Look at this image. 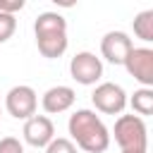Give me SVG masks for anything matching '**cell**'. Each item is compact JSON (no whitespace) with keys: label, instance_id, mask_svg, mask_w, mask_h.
<instances>
[{"label":"cell","instance_id":"obj_1","mask_svg":"<svg viewBox=\"0 0 153 153\" xmlns=\"http://www.w3.org/2000/svg\"><path fill=\"white\" fill-rule=\"evenodd\" d=\"M67 129L72 136L69 141L86 153H105L110 146V131L103 124V120L96 115V110H88V108L74 110L69 115Z\"/></svg>","mask_w":153,"mask_h":153},{"label":"cell","instance_id":"obj_2","mask_svg":"<svg viewBox=\"0 0 153 153\" xmlns=\"http://www.w3.org/2000/svg\"><path fill=\"white\" fill-rule=\"evenodd\" d=\"M33 33H36V45L38 53L48 60L62 57L67 50V22L57 12H41L33 22Z\"/></svg>","mask_w":153,"mask_h":153},{"label":"cell","instance_id":"obj_3","mask_svg":"<svg viewBox=\"0 0 153 153\" xmlns=\"http://www.w3.org/2000/svg\"><path fill=\"white\" fill-rule=\"evenodd\" d=\"M115 143L127 153H148V129L139 115H120L115 120Z\"/></svg>","mask_w":153,"mask_h":153},{"label":"cell","instance_id":"obj_4","mask_svg":"<svg viewBox=\"0 0 153 153\" xmlns=\"http://www.w3.org/2000/svg\"><path fill=\"white\" fill-rule=\"evenodd\" d=\"M91 103L98 112L103 115H122V110L127 108V93L120 84L115 81H103L93 88L91 93Z\"/></svg>","mask_w":153,"mask_h":153},{"label":"cell","instance_id":"obj_5","mask_svg":"<svg viewBox=\"0 0 153 153\" xmlns=\"http://www.w3.org/2000/svg\"><path fill=\"white\" fill-rule=\"evenodd\" d=\"M36 108H38V96L31 86L26 84H19V86H12L5 96V110L14 117V120H29L36 115Z\"/></svg>","mask_w":153,"mask_h":153},{"label":"cell","instance_id":"obj_6","mask_svg":"<svg viewBox=\"0 0 153 153\" xmlns=\"http://www.w3.org/2000/svg\"><path fill=\"white\" fill-rule=\"evenodd\" d=\"M69 74H72V79H74L76 84H81V86H93V84H98L100 76H103V62H100V57H96L93 53L81 50V53H76V55L69 60Z\"/></svg>","mask_w":153,"mask_h":153},{"label":"cell","instance_id":"obj_7","mask_svg":"<svg viewBox=\"0 0 153 153\" xmlns=\"http://www.w3.org/2000/svg\"><path fill=\"white\" fill-rule=\"evenodd\" d=\"M122 67L129 72V76H134L141 84V88L153 86V50L151 48H131Z\"/></svg>","mask_w":153,"mask_h":153},{"label":"cell","instance_id":"obj_8","mask_svg":"<svg viewBox=\"0 0 153 153\" xmlns=\"http://www.w3.org/2000/svg\"><path fill=\"white\" fill-rule=\"evenodd\" d=\"M24 141L33 148H45L53 139H55V124L48 115H33L24 122Z\"/></svg>","mask_w":153,"mask_h":153},{"label":"cell","instance_id":"obj_9","mask_svg":"<svg viewBox=\"0 0 153 153\" xmlns=\"http://www.w3.org/2000/svg\"><path fill=\"white\" fill-rule=\"evenodd\" d=\"M131 48H134V43L124 31H108L100 38V55L110 65H124Z\"/></svg>","mask_w":153,"mask_h":153},{"label":"cell","instance_id":"obj_10","mask_svg":"<svg viewBox=\"0 0 153 153\" xmlns=\"http://www.w3.org/2000/svg\"><path fill=\"white\" fill-rule=\"evenodd\" d=\"M74 100H76L74 88L60 84V86H50V88L43 93L41 105H43V110H45L48 115H60V112H67V110L74 105Z\"/></svg>","mask_w":153,"mask_h":153},{"label":"cell","instance_id":"obj_11","mask_svg":"<svg viewBox=\"0 0 153 153\" xmlns=\"http://www.w3.org/2000/svg\"><path fill=\"white\" fill-rule=\"evenodd\" d=\"M127 103L131 105V110H134L141 120L148 117V115L153 112V88H136Z\"/></svg>","mask_w":153,"mask_h":153},{"label":"cell","instance_id":"obj_12","mask_svg":"<svg viewBox=\"0 0 153 153\" xmlns=\"http://www.w3.org/2000/svg\"><path fill=\"white\" fill-rule=\"evenodd\" d=\"M134 33L143 43L153 41V10H143L134 17Z\"/></svg>","mask_w":153,"mask_h":153},{"label":"cell","instance_id":"obj_13","mask_svg":"<svg viewBox=\"0 0 153 153\" xmlns=\"http://www.w3.org/2000/svg\"><path fill=\"white\" fill-rule=\"evenodd\" d=\"M14 31H17V17L7 14V12H0V43L10 41Z\"/></svg>","mask_w":153,"mask_h":153},{"label":"cell","instance_id":"obj_14","mask_svg":"<svg viewBox=\"0 0 153 153\" xmlns=\"http://www.w3.org/2000/svg\"><path fill=\"white\" fill-rule=\"evenodd\" d=\"M45 153H76V146L69 139H65V136H55L45 146Z\"/></svg>","mask_w":153,"mask_h":153},{"label":"cell","instance_id":"obj_15","mask_svg":"<svg viewBox=\"0 0 153 153\" xmlns=\"http://www.w3.org/2000/svg\"><path fill=\"white\" fill-rule=\"evenodd\" d=\"M0 153H24V146L14 136H2L0 139Z\"/></svg>","mask_w":153,"mask_h":153},{"label":"cell","instance_id":"obj_16","mask_svg":"<svg viewBox=\"0 0 153 153\" xmlns=\"http://www.w3.org/2000/svg\"><path fill=\"white\" fill-rule=\"evenodd\" d=\"M19 10H24V0H0V12H7V14H14V12H19Z\"/></svg>","mask_w":153,"mask_h":153},{"label":"cell","instance_id":"obj_17","mask_svg":"<svg viewBox=\"0 0 153 153\" xmlns=\"http://www.w3.org/2000/svg\"><path fill=\"white\" fill-rule=\"evenodd\" d=\"M122 153H127V151H122Z\"/></svg>","mask_w":153,"mask_h":153}]
</instances>
